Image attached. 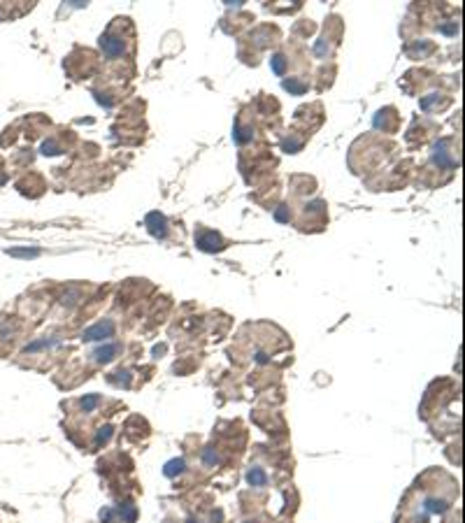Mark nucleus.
Returning a JSON list of instances; mask_svg holds the SVG:
<instances>
[{"mask_svg": "<svg viewBox=\"0 0 465 523\" xmlns=\"http://www.w3.org/2000/svg\"><path fill=\"white\" fill-rule=\"evenodd\" d=\"M12 256H37L35 249H28V251H12Z\"/></svg>", "mask_w": 465, "mask_h": 523, "instance_id": "4", "label": "nucleus"}, {"mask_svg": "<svg viewBox=\"0 0 465 523\" xmlns=\"http://www.w3.org/2000/svg\"><path fill=\"white\" fill-rule=\"evenodd\" d=\"M112 333V323H98L91 330H86V340H102V335H109Z\"/></svg>", "mask_w": 465, "mask_h": 523, "instance_id": "1", "label": "nucleus"}, {"mask_svg": "<svg viewBox=\"0 0 465 523\" xmlns=\"http://www.w3.org/2000/svg\"><path fill=\"white\" fill-rule=\"evenodd\" d=\"M247 479H249L251 486H265V482H268V479H265V472L263 470H258V468L251 470L249 475H247Z\"/></svg>", "mask_w": 465, "mask_h": 523, "instance_id": "2", "label": "nucleus"}, {"mask_svg": "<svg viewBox=\"0 0 465 523\" xmlns=\"http://www.w3.org/2000/svg\"><path fill=\"white\" fill-rule=\"evenodd\" d=\"M116 349H119V347H105V349H100L95 356H98V361H109L112 354H116Z\"/></svg>", "mask_w": 465, "mask_h": 523, "instance_id": "3", "label": "nucleus"}]
</instances>
